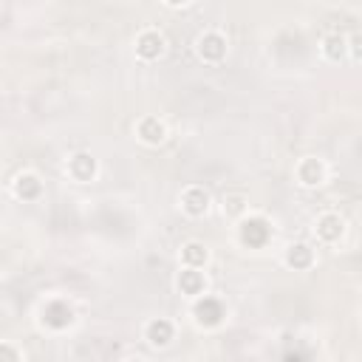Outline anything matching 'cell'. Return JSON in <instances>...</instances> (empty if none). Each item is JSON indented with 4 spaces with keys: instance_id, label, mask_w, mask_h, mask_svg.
Instances as JSON below:
<instances>
[{
    "instance_id": "1",
    "label": "cell",
    "mask_w": 362,
    "mask_h": 362,
    "mask_svg": "<svg viewBox=\"0 0 362 362\" xmlns=\"http://www.w3.org/2000/svg\"><path fill=\"white\" fill-rule=\"evenodd\" d=\"M226 51H229V40L221 28H206L195 37V57L204 65H221L226 59Z\"/></svg>"
},
{
    "instance_id": "2",
    "label": "cell",
    "mask_w": 362,
    "mask_h": 362,
    "mask_svg": "<svg viewBox=\"0 0 362 362\" xmlns=\"http://www.w3.org/2000/svg\"><path fill=\"white\" fill-rule=\"evenodd\" d=\"M133 51L141 62H156L167 51V37L158 28H141L133 40Z\"/></svg>"
},
{
    "instance_id": "3",
    "label": "cell",
    "mask_w": 362,
    "mask_h": 362,
    "mask_svg": "<svg viewBox=\"0 0 362 362\" xmlns=\"http://www.w3.org/2000/svg\"><path fill=\"white\" fill-rule=\"evenodd\" d=\"M223 317H226V308H223L221 300H215L209 294H201V297L192 300V320H195V325H201V328H218L223 322Z\"/></svg>"
},
{
    "instance_id": "4",
    "label": "cell",
    "mask_w": 362,
    "mask_h": 362,
    "mask_svg": "<svg viewBox=\"0 0 362 362\" xmlns=\"http://www.w3.org/2000/svg\"><path fill=\"white\" fill-rule=\"evenodd\" d=\"M294 175H297V184H300V187H305V189H317V187H322V184L328 181V167H325L322 158H317V156H305V158L297 161Z\"/></svg>"
},
{
    "instance_id": "5",
    "label": "cell",
    "mask_w": 362,
    "mask_h": 362,
    "mask_svg": "<svg viewBox=\"0 0 362 362\" xmlns=\"http://www.w3.org/2000/svg\"><path fill=\"white\" fill-rule=\"evenodd\" d=\"M345 235V218L339 212H320L314 218V238L322 243V246H334L339 243Z\"/></svg>"
},
{
    "instance_id": "6",
    "label": "cell",
    "mask_w": 362,
    "mask_h": 362,
    "mask_svg": "<svg viewBox=\"0 0 362 362\" xmlns=\"http://www.w3.org/2000/svg\"><path fill=\"white\" fill-rule=\"evenodd\" d=\"M178 206H181V212L189 215V218H204V215L209 212V206H212V198H209V192H206L201 184H189V187L181 189Z\"/></svg>"
},
{
    "instance_id": "7",
    "label": "cell",
    "mask_w": 362,
    "mask_h": 362,
    "mask_svg": "<svg viewBox=\"0 0 362 362\" xmlns=\"http://www.w3.org/2000/svg\"><path fill=\"white\" fill-rule=\"evenodd\" d=\"M65 173H68L76 184H88V181H93L96 173H99L96 156H93V153H85V150L68 156V161H65Z\"/></svg>"
},
{
    "instance_id": "8",
    "label": "cell",
    "mask_w": 362,
    "mask_h": 362,
    "mask_svg": "<svg viewBox=\"0 0 362 362\" xmlns=\"http://www.w3.org/2000/svg\"><path fill=\"white\" fill-rule=\"evenodd\" d=\"M42 189H45V187H42V178H40L37 173H31V170L14 175V181H11L14 198H17V201H25V204L40 201V198H42Z\"/></svg>"
},
{
    "instance_id": "9",
    "label": "cell",
    "mask_w": 362,
    "mask_h": 362,
    "mask_svg": "<svg viewBox=\"0 0 362 362\" xmlns=\"http://www.w3.org/2000/svg\"><path fill=\"white\" fill-rule=\"evenodd\" d=\"M136 139L147 147H158L167 141V124L158 116H141L136 122Z\"/></svg>"
},
{
    "instance_id": "10",
    "label": "cell",
    "mask_w": 362,
    "mask_h": 362,
    "mask_svg": "<svg viewBox=\"0 0 362 362\" xmlns=\"http://www.w3.org/2000/svg\"><path fill=\"white\" fill-rule=\"evenodd\" d=\"M238 229H240V243L249 246V249H260L269 240V235H272L269 223L263 218H252V215H246Z\"/></svg>"
},
{
    "instance_id": "11",
    "label": "cell",
    "mask_w": 362,
    "mask_h": 362,
    "mask_svg": "<svg viewBox=\"0 0 362 362\" xmlns=\"http://www.w3.org/2000/svg\"><path fill=\"white\" fill-rule=\"evenodd\" d=\"M144 339L153 348H167L175 339V325L167 317H153L144 322Z\"/></svg>"
},
{
    "instance_id": "12",
    "label": "cell",
    "mask_w": 362,
    "mask_h": 362,
    "mask_svg": "<svg viewBox=\"0 0 362 362\" xmlns=\"http://www.w3.org/2000/svg\"><path fill=\"white\" fill-rule=\"evenodd\" d=\"M317 255H314V246L305 243V240H297V243H288L286 246V255H283V263L294 272H308L314 266Z\"/></svg>"
},
{
    "instance_id": "13",
    "label": "cell",
    "mask_w": 362,
    "mask_h": 362,
    "mask_svg": "<svg viewBox=\"0 0 362 362\" xmlns=\"http://www.w3.org/2000/svg\"><path fill=\"white\" fill-rule=\"evenodd\" d=\"M320 54L325 62H345L348 59V34L342 31H328L320 40Z\"/></svg>"
},
{
    "instance_id": "14",
    "label": "cell",
    "mask_w": 362,
    "mask_h": 362,
    "mask_svg": "<svg viewBox=\"0 0 362 362\" xmlns=\"http://www.w3.org/2000/svg\"><path fill=\"white\" fill-rule=\"evenodd\" d=\"M175 288H178L184 297L195 300V297H201V294L206 291V277H204L201 269H181L178 277H175Z\"/></svg>"
},
{
    "instance_id": "15",
    "label": "cell",
    "mask_w": 362,
    "mask_h": 362,
    "mask_svg": "<svg viewBox=\"0 0 362 362\" xmlns=\"http://www.w3.org/2000/svg\"><path fill=\"white\" fill-rule=\"evenodd\" d=\"M40 314H42V325L48 328H65L74 320V308L65 300H48Z\"/></svg>"
},
{
    "instance_id": "16",
    "label": "cell",
    "mask_w": 362,
    "mask_h": 362,
    "mask_svg": "<svg viewBox=\"0 0 362 362\" xmlns=\"http://www.w3.org/2000/svg\"><path fill=\"white\" fill-rule=\"evenodd\" d=\"M178 257H181V269H204L209 263V249L201 240H187Z\"/></svg>"
},
{
    "instance_id": "17",
    "label": "cell",
    "mask_w": 362,
    "mask_h": 362,
    "mask_svg": "<svg viewBox=\"0 0 362 362\" xmlns=\"http://www.w3.org/2000/svg\"><path fill=\"white\" fill-rule=\"evenodd\" d=\"M221 209H223V215H229V218H235V221H243V218L249 215V201H246L243 192H226Z\"/></svg>"
},
{
    "instance_id": "18",
    "label": "cell",
    "mask_w": 362,
    "mask_h": 362,
    "mask_svg": "<svg viewBox=\"0 0 362 362\" xmlns=\"http://www.w3.org/2000/svg\"><path fill=\"white\" fill-rule=\"evenodd\" d=\"M348 59L351 62H359L362 59V34L359 31L348 34Z\"/></svg>"
},
{
    "instance_id": "19",
    "label": "cell",
    "mask_w": 362,
    "mask_h": 362,
    "mask_svg": "<svg viewBox=\"0 0 362 362\" xmlns=\"http://www.w3.org/2000/svg\"><path fill=\"white\" fill-rule=\"evenodd\" d=\"M0 362H23V356H20V351L11 342L0 339Z\"/></svg>"
},
{
    "instance_id": "20",
    "label": "cell",
    "mask_w": 362,
    "mask_h": 362,
    "mask_svg": "<svg viewBox=\"0 0 362 362\" xmlns=\"http://www.w3.org/2000/svg\"><path fill=\"white\" fill-rule=\"evenodd\" d=\"M124 362H147V359H141V356H130V359H124Z\"/></svg>"
}]
</instances>
